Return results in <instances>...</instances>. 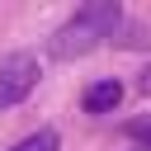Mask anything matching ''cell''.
<instances>
[{
	"label": "cell",
	"mask_w": 151,
	"mask_h": 151,
	"mask_svg": "<svg viewBox=\"0 0 151 151\" xmlns=\"http://www.w3.org/2000/svg\"><path fill=\"white\" fill-rule=\"evenodd\" d=\"M57 146H61V137H57L52 127H38V132H28L24 142H14L9 151H57Z\"/></svg>",
	"instance_id": "obj_4"
},
{
	"label": "cell",
	"mask_w": 151,
	"mask_h": 151,
	"mask_svg": "<svg viewBox=\"0 0 151 151\" xmlns=\"http://www.w3.org/2000/svg\"><path fill=\"white\" fill-rule=\"evenodd\" d=\"M113 38H118V47H151V28L146 24H132V28L113 33Z\"/></svg>",
	"instance_id": "obj_5"
},
{
	"label": "cell",
	"mask_w": 151,
	"mask_h": 151,
	"mask_svg": "<svg viewBox=\"0 0 151 151\" xmlns=\"http://www.w3.org/2000/svg\"><path fill=\"white\" fill-rule=\"evenodd\" d=\"M137 85H142V90H146V94H151V66H146V71H142V80H137Z\"/></svg>",
	"instance_id": "obj_7"
},
{
	"label": "cell",
	"mask_w": 151,
	"mask_h": 151,
	"mask_svg": "<svg viewBox=\"0 0 151 151\" xmlns=\"http://www.w3.org/2000/svg\"><path fill=\"white\" fill-rule=\"evenodd\" d=\"M123 132H127V137H137V142H142V146L151 151V113H146V118H132V123H127Z\"/></svg>",
	"instance_id": "obj_6"
},
{
	"label": "cell",
	"mask_w": 151,
	"mask_h": 151,
	"mask_svg": "<svg viewBox=\"0 0 151 151\" xmlns=\"http://www.w3.org/2000/svg\"><path fill=\"white\" fill-rule=\"evenodd\" d=\"M118 33V5L113 0H85L57 33H52V42H47V52L57 57V61H76V57H85V52H94L104 38H113Z\"/></svg>",
	"instance_id": "obj_1"
},
{
	"label": "cell",
	"mask_w": 151,
	"mask_h": 151,
	"mask_svg": "<svg viewBox=\"0 0 151 151\" xmlns=\"http://www.w3.org/2000/svg\"><path fill=\"white\" fill-rule=\"evenodd\" d=\"M118 99H123V85L118 80H94V85H85V94H80V104H85V113H113L118 109Z\"/></svg>",
	"instance_id": "obj_3"
},
{
	"label": "cell",
	"mask_w": 151,
	"mask_h": 151,
	"mask_svg": "<svg viewBox=\"0 0 151 151\" xmlns=\"http://www.w3.org/2000/svg\"><path fill=\"white\" fill-rule=\"evenodd\" d=\"M38 57L33 52H9V57H0V113L5 109H14V104H24L33 90H38Z\"/></svg>",
	"instance_id": "obj_2"
}]
</instances>
